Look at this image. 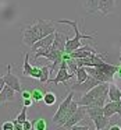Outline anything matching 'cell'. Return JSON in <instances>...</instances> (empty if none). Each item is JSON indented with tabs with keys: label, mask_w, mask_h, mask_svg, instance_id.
I'll return each instance as SVG.
<instances>
[{
	"label": "cell",
	"mask_w": 121,
	"mask_h": 130,
	"mask_svg": "<svg viewBox=\"0 0 121 130\" xmlns=\"http://www.w3.org/2000/svg\"><path fill=\"white\" fill-rule=\"evenodd\" d=\"M82 7L88 14H95L98 11V2L99 0H81Z\"/></svg>",
	"instance_id": "16"
},
{
	"label": "cell",
	"mask_w": 121,
	"mask_h": 130,
	"mask_svg": "<svg viewBox=\"0 0 121 130\" xmlns=\"http://www.w3.org/2000/svg\"><path fill=\"white\" fill-rule=\"evenodd\" d=\"M86 115L93 122L96 130H103L110 123V119H107L103 113V108H86Z\"/></svg>",
	"instance_id": "4"
},
{
	"label": "cell",
	"mask_w": 121,
	"mask_h": 130,
	"mask_svg": "<svg viewBox=\"0 0 121 130\" xmlns=\"http://www.w3.org/2000/svg\"><path fill=\"white\" fill-rule=\"evenodd\" d=\"M107 99L109 101H121V90L114 81L109 83V88H107Z\"/></svg>",
	"instance_id": "13"
},
{
	"label": "cell",
	"mask_w": 121,
	"mask_h": 130,
	"mask_svg": "<svg viewBox=\"0 0 121 130\" xmlns=\"http://www.w3.org/2000/svg\"><path fill=\"white\" fill-rule=\"evenodd\" d=\"M65 62H67V70L70 71L71 74H74L77 70V67H78L75 59H74V57H68V59H65Z\"/></svg>",
	"instance_id": "23"
},
{
	"label": "cell",
	"mask_w": 121,
	"mask_h": 130,
	"mask_svg": "<svg viewBox=\"0 0 121 130\" xmlns=\"http://www.w3.org/2000/svg\"><path fill=\"white\" fill-rule=\"evenodd\" d=\"M74 76L77 77V81L75 83H82L84 80H86V77L89 76V74L86 73V69L84 67V66H78L75 70V73H74Z\"/></svg>",
	"instance_id": "19"
},
{
	"label": "cell",
	"mask_w": 121,
	"mask_h": 130,
	"mask_svg": "<svg viewBox=\"0 0 121 130\" xmlns=\"http://www.w3.org/2000/svg\"><path fill=\"white\" fill-rule=\"evenodd\" d=\"M32 129H36V130H46L47 129V122L45 119L39 118V119H35L32 120Z\"/></svg>",
	"instance_id": "22"
},
{
	"label": "cell",
	"mask_w": 121,
	"mask_h": 130,
	"mask_svg": "<svg viewBox=\"0 0 121 130\" xmlns=\"http://www.w3.org/2000/svg\"><path fill=\"white\" fill-rule=\"evenodd\" d=\"M65 39H67V37H65L64 34L54 31V39H53V43H52V46H53V48H56V49H59V51H63V52H64Z\"/></svg>",
	"instance_id": "15"
},
{
	"label": "cell",
	"mask_w": 121,
	"mask_h": 130,
	"mask_svg": "<svg viewBox=\"0 0 121 130\" xmlns=\"http://www.w3.org/2000/svg\"><path fill=\"white\" fill-rule=\"evenodd\" d=\"M100 81H98L95 77L88 76L86 80H84L82 83H74V84L70 87V90L74 91V92H78L79 95H82V94H85L86 91H89L90 88H93L95 85H98Z\"/></svg>",
	"instance_id": "6"
},
{
	"label": "cell",
	"mask_w": 121,
	"mask_h": 130,
	"mask_svg": "<svg viewBox=\"0 0 121 130\" xmlns=\"http://www.w3.org/2000/svg\"><path fill=\"white\" fill-rule=\"evenodd\" d=\"M25 119H27V106H22V109H21V112L18 113V116H17L15 120H17L18 123H22Z\"/></svg>",
	"instance_id": "24"
},
{
	"label": "cell",
	"mask_w": 121,
	"mask_h": 130,
	"mask_svg": "<svg viewBox=\"0 0 121 130\" xmlns=\"http://www.w3.org/2000/svg\"><path fill=\"white\" fill-rule=\"evenodd\" d=\"M115 9V0H99L98 2V10L103 17L110 15Z\"/></svg>",
	"instance_id": "10"
},
{
	"label": "cell",
	"mask_w": 121,
	"mask_h": 130,
	"mask_svg": "<svg viewBox=\"0 0 121 130\" xmlns=\"http://www.w3.org/2000/svg\"><path fill=\"white\" fill-rule=\"evenodd\" d=\"M32 104H34V101H32V98H24V99H22V106H27V108H29Z\"/></svg>",
	"instance_id": "28"
},
{
	"label": "cell",
	"mask_w": 121,
	"mask_h": 130,
	"mask_svg": "<svg viewBox=\"0 0 121 130\" xmlns=\"http://www.w3.org/2000/svg\"><path fill=\"white\" fill-rule=\"evenodd\" d=\"M2 129L3 130H14V123H13V120L4 122V123L2 124Z\"/></svg>",
	"instance_id": "25"
},
{
	"label": "cell",
	"mask_w": 121,
	"mask_h": 130,
	"mask_svg": "<svg viewBox=\"0 0 121 130\" xmlns=\"http://www.w3.org/2000/svg\"><path fill=\"white\" fill-rule=\"evenodd\" d=\"M32 129V122H29L28 119L22 122V130H31Z\"/></svg>",
	"instance_id": "27"
},
{
	"label": "cell",
	"mask_w": 121,
	"mask_h": 130,
	"mask_svg": "<svg viewBox=\"0 0 121 130\" xmlns=\"http://www.w3.org/2000/svg\"><path fill=\"white\" fill-rule=\"evenodd\" d=\"M74 95H75V92L70 90V94L65 96L64 101L60 102L56 113H54V116L52 118V122H53L59 129L64 122H67L68 119L71 118V115H72V113L75 112V109L78 108V104L74 101Z\"/></svg>",
	"instance_id": "2"
},
{
	"label": "cell",
	"mask_w": 121,
	"mask_h": 130,
	"mask_svg": "<svg viewBox=\"0 0 121 130\" xmlns=\"http://www.w3.org/2000/svg\"><path fill=\"white\" fill-rule=\"evenodd\" d=\"M17 96H15V91L9 85H4L3 90L0 91V105L2 104H9V102H15Z\"/></svg>",
	"instance_id": "11"
},
{
	"label": "cell",
	"mask_w": 121,
	"mask_h": 130,
	"mask_svg": "<svg viewBox=\"0 0 121 130\" xmlns=\"http://www.w3.org/2000/svg\"><path fill=\"white\" fill-rule=\"evenodd\" d=\"M72 77H74V74H71L70 71L67 70V62H65V59H63L61 62H60V67H59V70H57L56 77H54L53 80L49 78L47 80V84H49V83H52V84L64 83V85L68 88V80H71Z\"/></svg>",
	"instance_id": "5"
},
{
	"label": "cell",
	"mask_w": 121,
	"mask_h": 130,
	"mask_svg": "<svg viewBox=\"0 0 121 130\" xmlns=\"http://www.w3.org/2000/svg\"><path fill=\"white\" fill-rule=\"evenodd\" d=\"M42 101L45 102L47 106H53V105L56 104V101H57V95L53 92V91H46Z\"/></svg>",
	"instance_id": "17"
},
{
	"label": "cell",
	"mask_w": 121,
	"mask_h": 130,
	"mask_svg": "<svg viewBox=\"0 0 121 130\" xmlns=\"http://www.w3.org/2000/svg\"><path fill=\"white\" fill-rule=\"evenodd\" d=\"M53 24H54V21H45L42 18H36L32 25L22 28V42L27 46H32L40 38L56 31Z\"/></svg>",
	"instance_id": "1"
},
{
	"label": "cell",
	"mask_w": 121,
	"mask_h": 130,
	"mask_svg": "<svg viewBox=\"0 0 121 130\" xmlns=\"http://www.w3.org/2000/svg\"><path fill=\"white\" fill-rule=\"evenodd\" d=\"M103 113L107 119H110L113 115H120L121 119V101H110L103 105Z\"/></svg>",
	"instance_id": "9"
},
{
	"label": "cell",
	"mask_w": 121,
	"mask_h": 130,
	"mask_svg": "<svg viewBox=\"0 0 121 130\" xmlns=\"http://www.w3.org/2000/svg\"><path fill=\"white\" fill-rule=\"evenodd\" d=\"M40 76V67H32V74H31V78H39Z\"/></svg>",
	"instance_id": "26"
},
{
	"label": "cell",
	"mask_w": 121,
	"mask_h": 130,
	"mask_svg": "<svg viewBox=\"0 0 121 130\" xmlns=\"http://www.w3.org/2000/svg\"><path fill=\"white\" fill-rule=\"evenodd\" d=\"M31 91V98L32 101H34V104H39V102H42L43 99V95H45L46 90L42 87V85H35V87H32Z\"/></svg>",
	"instance_id": "14"
},
{
	"label": "cell",
	"mask_w": 121,
	"mask_h": 130,
	"mask_svg": "<svg viewBox=\"0 0 121 130\" xmlns=\"http://www.w3.org/2000/svg\"><path fill=\"white\" fill-rule=\"evenodd\" d=\"M21 98H31V91H29V90H24V88H22V91H21Z\"/></svg>",
	"instance_id": "29"
},
{
	"label": "cell",
	"mask_w": 121,
	"mask_h": 130,
	"mask_svg": "<svg viewBox=\"0 0 121 130\" xmlns=\"http://www.w3.org/2000/svg\"><path fill=\"white\" fill-rule=\"evenodd\" d=\"M2 77H3L6 85L11 87L15 92H21V91H22V84H21V80L11 71V64H7V71Z\"/></svg>",
	"instance_id": "8"
},
{
	"label": "cell",
	"mask_w": 121,
	"mask_h": 130,
	"mask_svg": "<svg viewBox=\"0 0 121 130\" xmlns=\"http://www.w3.org/2000/svg\"><path fill=\"white\" fill-rule=\"evenodd\" d=\"M85 69H86V73L89 74V76L95 77L98 81H100V83H110L109 77L106 76V73H104L100 67H85Z\"/></svg>",
	"instance_id": "12"
},
{
	"label": "cell",
	"mask_w": 121,
	"mask_h": 130,
	"mask_svg": "<svg viewBox=\"0 0 121 130\" xmlns=\"http://www.w3.org/2000/svg\"><path fill=\"white\" fill-rule=\"evenodd\" d=\"M106 101H107V95L98 96V98H95L90 104H88L85 108H103V105L106 104Z\"/></svg>",
	"instance_id": "18"
},
{
	"label": "cell",
	"mask_w": 121,
	"mask_h": 130,
	"mask_svg": "<svg viewBox=\"0 0 121 130\" xmlns=\"http://www.w3.org/2000/svg\"><path fill=\"white\" fill-rule=\"evenodd\" d=\"M13 123H14V129L15 130H22V123H18L17 120H13Z\"/></svg>",
	"instance_id": "30"
},
{
	"label": "cell",
	"mask_w": 121,
	"mask_h": 130,
	"mask_svg": "<svg viewBox=\"0 0 121 130\" xmlns=\"http://www.w3.org/2000/svg\"><path fill=\"white\" fill-rule=\"evenodd\" d=\"M31 74H32V66L29 64V53H25V56H24L22 76L24 77H31Z\"/></svg>",
	"instance_id": "20"
},
{
	"label": "cell",
	"mask_w": 121,
	"mask_h": 130,
	"mask_svg": "<svg viewBox=\"0 0 121 130\" xmlns=\"http://www.w3.org/2000/svg\"><path fill=\"white\" fill-rule=\"evenodd\" d=\"M6 85V83H4V80H3V77L0 76V91L3 90V87Z\"/></svg>",
	"instance_id": "31"
},
{
	"label": "cell",
	"mask_w": 121,
	"mask_h": 130,
	"mask_svg": "<svg viewBox=\"0 0 121 130\" xmlns=\"http://www.w3.org/2000/svg\"><path fill=\"white\" fill-rule=\"evenodd\" d=\"M49 77H50V67H49L47 64H45V66H42L40 67V76H39V83H47V80H49Z\"/></svg>",
	"instance_id": "21"
},
{
	"label": "cell",
	"mask_w": 121,
	"mask_h": 130,
	"mask_svg": "<svg viewBox=\"0 0 121 130\" xmlns=\"http://www.w3.org/2000/svg\"><path fill=\"white\" fill-rule=\"evenodd\" d=\"M85 118H86V108L82 106V105H78V108L75 109V112L71 115V118L68 119L67 122H64V123L61 124L60 127H63V129H70L74 126V124L77 123H81L82 120H85Z\"/></svg>",
	"instance_id": "7"
},
{
	"label": "cell",
	"mask_w": 121,
	"mask_h": 130,
	"mask_svg": "<svg viewBox=\"0 0 121 130\" xmlns=\"http://www.w3.org/2000/svg\"><path fill=\"white\" fill-rule=\"evenodd\" d=\"M56 23H59V24H67V25L72 27L74 32H75V37H74L72 39H70V38H67V39H65L64 52H67V53H70V52L78 49L79 46L82 45V39H93V38H95V35H85V34H82V32L79 31V28H78V21L59 20V21H56Z\"/></svg>",
	"instance_id": "3"
}]
</instances>
